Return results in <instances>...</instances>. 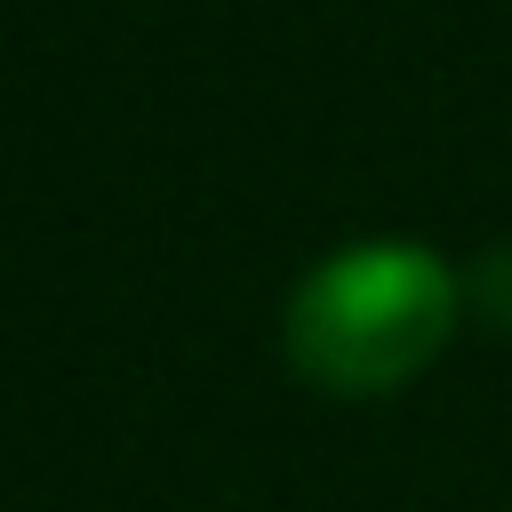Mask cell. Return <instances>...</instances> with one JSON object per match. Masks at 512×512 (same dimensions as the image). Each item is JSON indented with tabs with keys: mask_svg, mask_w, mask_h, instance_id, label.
I'll list each match as a JSON object with an SVG mask.
<instances>
[{
	"mask_svg": "<svg viewBox=\"0 0 512 512\" xmlns=\"http://www.w3.org/2000/svg\"><path fill=\"white\" fill-rule=\"evenodd\" d=\"M456 328V272L432 248L368 240L328 256L288 296V360L328 392H392Z\"/></svg>",
	"mask_w": 512,
	"mask_h": 512,
	"instance_id": "cell-1",
	"label": "cell"
}]
</instances>
